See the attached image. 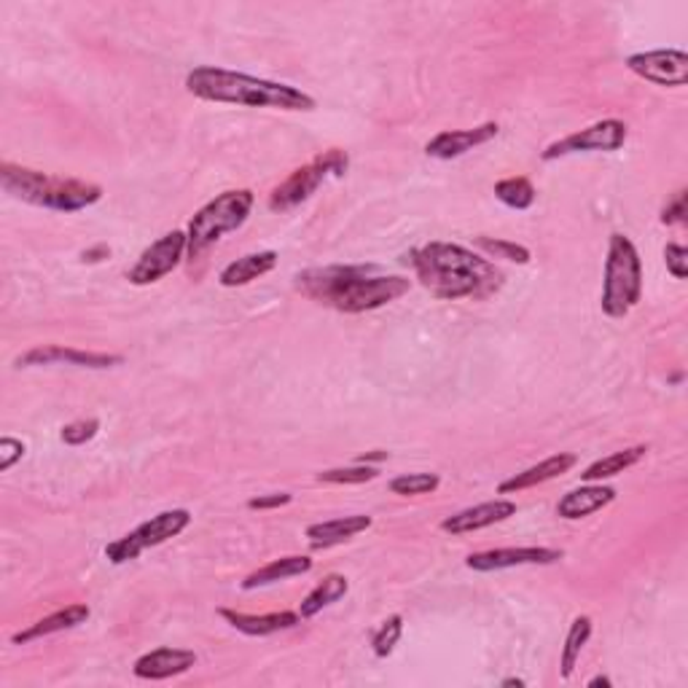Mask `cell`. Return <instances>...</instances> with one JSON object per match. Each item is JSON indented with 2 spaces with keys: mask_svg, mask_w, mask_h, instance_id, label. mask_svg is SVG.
Wrapping results in <instances>:
<instances>
[{
  "mask_svg": "<svg viewBox=\"0 0 688 688\" xmlns=\"http://www.w3.org/2000/svg\"><path fill=\"white\" fill-rule=\"evenodd\" d=\"M412 280L385 275L374 264H334L315 266L296 275V291L313 302L345 315H361L380 309L395 298L406 296Z\"/></svg>",
  "mask_w": 688,
  "mask_h": 688,
  "instance_id": "6da1fadb",
  "label": "cell"
},
{
  "mask_svg": "<svg viewBox=\"0 0 688 688\" xmlns=\"http://www.w3.org/2000/svg\"><path fill=\"white\" fill-rule=\"evenodd\" d=\"M406 261L419 285L444 302L487 298L503 288V272L490 259L455 242H428L406 255Z\"/></svg>",
  "mask_w": 688,
  "mask_h": 688,
  "instance_id": "7a4b0ae2",
  "label": "cell"
},
{
  "mask_svg": "<svg viewBox=\"0 0 688 688\" xmlns=\"http://www.w3.org/2000/svg\"><path fill=\"white\" fill-rule=\"evenodd\" d=\"M186 89L207 102H227L245 108H275V111H315V97L302 92L291 84L270 81V78L248 76L227 68L199 65L186 76Z\"/></svg>",
  "mask_w": 688,
  "mask_h": 688,
  "instance_id": "3957f363",
  "label": "cell"
},
{
  "mask_svg": "<svg viewBox=\"0 0 688 688\" xmlns=\"http://www.w3.org/2000/svg\"><path fill=\"white\" fill-rule=\"evenodd\" d=\"M0 186L14 199L54 212L87 210L102 199V186L89 184V181L48 175L11 162L0 164Z\"/></svg>",
  "mask_w": 688,
  "mask_h": 688,
  "instance_id": "277c9868",
  "label": "cell"
},
{
  "mask_svg": "<svg viewBox=\"0 0 688 688\" xmlns=\"http://www.w3.org/2000/svg\"><path fill=\"white\" fill-rule=\"evenodd\" d=\"M643 298V261L635 242L626 234H611L608 242L605 275H602L600 307L608 318L621 320L641 304Z\"/></svg>",
  "mask_w": 688,
  "mask_h": 688,
  "instance_id": "5b68a950",
  "label": "cell"
},
{
  "mask_svg": "<svg viewBox=\"0 0 688 688\" xmlns=\"http://www.w3.org/2000/svg\"><path fill=\"white\" fill-rule=\"evenodd\" d=\"M255 205V194L251 188H231V192L218 194L216 199H210L205 207H199L194 212V218L188 221L186 237H188V251L186 255L192 261L203 259V255L221 240L229 231H237L245 227V221L251 218V210Z\"/></svg>",
  "mask_w": 688,
  "mask_h": 688,
  "instance_id": "8992f818",
  "label": "cell"
},
{
  "mask_svg": "<svg viewBox=\"0 0 688 688\" xmlns=\"http://www.w3.org/2000/svg\"><path fill=\"white\" fill-rule=\"evenodd\" d=\"M347 167H350V156H347V151L342 149H331L326 151V154L315 156L313 162L296 167L283 184L272 188L270 210L275 212L294 210V207L307 203L326 178H342Z\"/></svg>",
  "mask_w": 688,
  "mask_h": 688,
  "instance_id": "52a82bcc",
  "label": "cell"
},
{
  "mask_svg": "<svg viewBox=\"0 0 688 688\" xmlns=\"http://www.w3.org/2000/svg\"><path fill=\"white\" fill-rule=\"evenodd\" d=\"M192 525V511L188 509H170L162 514L151 516L149 522L138 525L124 538L113 540L106 546V559L111 565H124L138 559L145 549H156V546L167 544L170 538H178L184 529Z\"/></svg>",
  "mask_w": 688,
  "mask_h": 688,
  "instance_id": "ba28073f",
  "label": "cell"
},
{
  "mask_svg": "<svg viewBox=\"0 0 688 688\" xmlns=\"http://www.w3.org/2000/svg\"><path fill=\"white\" fill-rule=\"evenodd\" d=\"M630 138V127L621 119H602L594 124L583 127V130L574 132V135H565L554 140L552 145H546V151L540 154L544 162L563 160L570 154H592V151H602V154H613Z\"/></svg>",
  "mask_w": 688,
  "mask_h": 688,
  "instance_id": "9c48e42d",
  "label": "cell"
},
{
  "mask_svg": "<svg viewBox=\"0 0 688 688\" xmlns=\"http://www.w3.org/2000/svg\"><path fill=\"white\" fill-rule=\"evenodd\" d=\"M188 251V237L186 231L173 229L167 234L160 237L156 242H151L143 253L138 255L135 264L127 272V280L132 285H154L162 277H167L170 272H175L184 261Z\"/></svg>",
  "mask_w": 688,
  "mask_h": 688,
  "instance_id": "30bf717a",
  "label": "cell"
},
{
  "mask_svg": "<svg viewBox=\"0 0 688 688\" xmlns=\"http://www.w3.org/2000/svg\"><path fill=\"white\" fill-rule=\"evenodd\" d=\"M626 68L643 81L656 87L680 89L688 78V54L680 48H656V52H641L626 57Z\"/></svg>",
  "mask_w": 688,
  "mask_h": 688,
  "instance_id": "8fae6325",
  "label": "cell"
},
{
  "mask_svg": "<svg viewBox=\"0 0 688 688\" xmlns=\"http://www.w3.org/2000/svg\"><path fill=\"white\" fill-rule=\"evenodd\" d=\"M54 363H65V367H78V369H113L124 363V356L78 350V347H65V345H39V347H33V350L24 352V356L17 358V367L20 369L54 367Z\"/></svg>",
  "mask_w": 688,
  "mask_h": 688,
  "instance_id": "7c38bea8",
  "label": "cell"
},
{
  "mask_svg": "<svg viewBox=\"0 0 688 688\" xmlns=\"http://www.w3.org/2000/svg\"><path fill=\"white\" fill-rule=\"evenodd\" d=\"M563 557V549H549V546H509V549L471 554L466 559V568L477 574H492V570L525 568V565H557Z\"/></svg>",
  "mask_w": 688,
  "mask_h": 688,
  "instance_id": "4fadbf2b",
  "label": "cell"
},
{
  "mask_svg": "<svg viewBox=\"0 0 688 688\" xmlns=\"http://www.w3.org/2000/svg\"><path fill=\"white\" fill-rule=\"evenodd\" d=\"M514 514H516L514 501H509V498H495V501L471 505V509H462L458 514L447 516V520L441 522V529L449 535L479 533V529L511 520Z\"/></svg>",
  "mask_w": 688,
  "mask_h": 688,
  "instance_id": "5bb4252c",
  "label": "cell"
},
{
  "mask_svg": "<svg viewBox=\"0 0 688 688\" xmlns=\"http://www.w3.org/2000/svg\"><path fill=\"white\" fill-rule=\"evenodd\" d=\"M501 127L495 121H484V124L473 127V130H447L438 132L434 140H428L425 145V154L434 156V160H458V156L468 154V151L479 149V145L490 143V140L498 138Z\"/></svg>",
  "mask_w": 688,
  "mask_h": 688,
  "instance_id": "9a60e30c",
  "label": "cell"
},
{
  "mask_svg": "<svg viewBox=\"0 0 688 688\" xmlns=\"http://www.w3.org/2000/svg\"><path fill=\"white\" fill-rule=\"evenodd\" d=\"M197 665V654L188 648H173V645H162V648L149 651L135 662V675L140 680H170L178 678Z\"/></svg>",
  "mask_w": 688,
  "mask_h": 688,
  "instance_id": "2e32d148",
  "label": "cell"
},
{
  "mask_svg": "<svg viewBox=\"0 0 688 688\" xmlns=\"http://www.w3.org/2000/svg\"><path fill=\"white\" fill-rule=\"evenodd\" d=\"M576 462H578V458L570 452L552 455V458L540 460L538 466H529L522 473H514V477L501 482V487H498V495H514V492H525V490H533V487H538V484L552 482V479H559L563 473H568L570 468H576Z\"/></svg>",
  "mask_w": 688,
  "mask_h": 688,
  "instance_id": "e0dca14e",
  "label": "cell"
},
{
  "mask_svg": "<svg viewBox=\"0 0 688 688\" xmlns=\"http://www.w3.org/2000/svg\"><path fill=\"white\" fill-rule=\"evenodd\" d=\"M221 619H227L237 632L248 637H270L277 635V632L294 630L298 626V611H275V613H261V616H253V613H240L231 611V608H221Z\"/></svg>",
  "mask_w": 688,
  "mask_h": 688,
  "instance_id": "ac0fdd59",
  "label": "cell"
},
{
  "mask_svg": "<svg viewBox=\"0 0 688 688\" xmlns=\"http://www.w3.org/2000/svg\"><path fill=\"white\" fill-rule=\"evenodd\" d=\"M613 501H616V490H613V487L587 482V484L576 487V490L565 492V495L559 498L557 514L563 516V520L576 522V520H583V516L594 514V511H602Z\"/></svg>",
  "mask_w": 688,
  "mask_h": 688,
  "instance_id": "d6986e66",
  "label": "cell"
},
{
  "mask_svg": "<svg viewBox=\"0 0 688 688\" xmlns=\"http://www.w3.org/2000/svg\"><path fill=\"white\" fill-rule=\"evenodd\" d=\"M89 616H92V608H89L87 602H73V605H65L63 611H54V613H48V616L39 619L35 624H30L28 630L17 632V635L11 637V643L28 645L33 641H41V637L57 635V632L73 630V626H78V624H87Z\"/></svg>",
  "mask_w": 688,
  "mask_h": 688,
  "instance_id": "ffe728a7",
  "label": "cell"
},
{
  "mask_svg": "<svg viewBox=\"0 0 688 688\" xmlns=\"http://www.w3.org/2000/svg\"><path fill=\"white\" fill-rule=\"evenodd\" d=\"M374 525L369 514H352V516H339V520L328 522H315L307 527V538L313 549H331V546L345 544V540L356 538V535L367 533Z\"/></svg>",
  "mask_w": 688,
  "mask_h": 688,
  "instance_id": "44dd1931",
  "label": "cell"
},
{
  "mask_svg": "<svg viewBox=\"0 0 688 688\" xmlns=\"http://www.w3.org/2000/svg\"><path fill=\"white\" fill-rule=\"evenodd\" d=\"M277 266V253L275 251H259V253H248L242 259L231 261L221 270L218 275V283L223 288H242V285H251L253 280L270 275Z\"/></svg>",
  "mask_w": 688,
  "mask_h": 688,
  "instance_id": "7402d4cb",
  "label": "cell"
},
{
  "mask_svg": "<svg viewBox=\"0 0 688 688\" xmlns=\"http://www.w3.org/2000/svg\"><path fill=\"white\" fill-rule=\"evenodd\" d=\"M313 568H315V563L307 557V554H288V557L272 559L270 565H264V568L253 570L251 576L242 578V589H248V592H251V589L270 587V583L285 581V578L307 576Z\"/></svg>",
  "mask_w": 688,
  "mask_h": 688,
  "instance_id": "603a6c76",
  "label": "cell"
},
{
  "mask_svg": "<svg viewBox=\"0 0 688 688\" xmlns=\"http://www.w3.org/2000/svg\"><path fill=\"white\" fill-rule=\"evenodd\" d=\"M347 592H350V581H347L342 574H328L313 592L304 597L302 605H298V616L302 619L318 616L323 608L339 602Z\"/></svg>",
  "mask_w": 688,
  "mask_h": 688,
  "instance_id": "cb8c5ba5",
  "label": "cell"
},
{
  "mask_svg": "<svg viewBox=\"0 0 688 688\" xmlns=\"http://www.w3.org/2000/svg\"><path fill=\"white\" fill-rule=\"evenodd\" d=\"M645 452H648V447H645V444H637V447L608 455V458L592 462V466L581 473V482H605V479L619 477V473L630 471L632 466H637V462L645 458Z\"/></svg>",
  "mask_w": 688,
  "mask_h": 688,
  "instance_id": "d4e9b609",
  "label": "cell"
},
{
  "mask_svg": "<svg viewBox=\"0 0 688 688\" xmlns=\"http://www.w3.org/2000/svg\"><path fill=\"white\" fill-rule=\"evenodd\" d=\"M592 632H594V624L589 616H578L574 619V624H570L568 637H565V645H563V656H559V675H563L565 680L574 678L578 659H581V654H583V648H587Z\"/></svg>",
  "mask_w": 688,
  "mask_h": 688,
  "instance_id": "484cf974",
  "label": "cell"
},
{
  "mask_svg": "<svg viewBox=\"0 0 688 688\" xmlns=\"http://www.w3.org/2000/svg\"><path fill=\"white\" fill-rule=\"evenodd\" d=\"M495 197L501 199L511 210H529L535 205V186L529 178L514 175V178H503L495 184Z\"/></svg>",
  "mask_w": 688,
  "mask_h": 688,
  "instance_id": "4316f807",
  "label": "cell"
},
{
  "mask_svg": "<svg viewBox=\"0 0 688 688\" xmlns=\"http://www.w3.org/2000/svg\"><path fill=\"white\" fill-rule=\"evenodd\" d=\"M391 492L401 498H417V495H430L441 487V477L438 473H401V477L391 479Z\"/></svg>",
  "mask_w": 688,
  "mask_h": 688,
  "instance_id": "83f0119b",
  "label": "cell"
},
{
  "mask_svg": "<svg viewBox=\"0 0 688 688\" xmlns=\"http://www.w3.org/2000/svg\"><path fill=\"white\" fill-rule=\"evenodd\" d=\"M380 477L374 466H363V462H356V466H345V468H328V471L318 473L320 484H367L374 482Z\"/></svg>",
  "mask_w": 688,
  "mask_h": 688,
  "instance_id": "f1b7e54d",
  "label": "cell"
},
{
  "mask_svg": "<svg viewBox=\"0 0 688 688\" xmlns=\"http://www.w3.org/2000/svg\"><path fill=\"white\" fill-rule=\"evenodd\" d=\"M401 635H404V616L401 613H393L391 619L382 621V626L371 637V651H374L376 659H387L398 645Z\"/></svg>",
  "mask_w": 688,
  "mask_h": 688,
  "instance_id": "f546056e",
  "label": "cell"
},
{
  "mask_svg": "<svg viewBox=\"0 0 688 688\" xmlns=\"http://www.w3.org/2000/svg\"><path fill=\"white\" fill-rule=\"evenodd\" d=\"M477 245L482 248L487 255H495V259L514 261V264H529V259H533L529 248L520 245V242H511V240H492V237H477Z\"/></svg>",
  "mask_w": 688,
  "mask_h": 688,
  "instance_id": "4dcf8cb0",
  "label": "cell"
},
{
  "mask_svg": "<svg viewBox=\"0 0 688 688\" xmlns=\"http://www.w3.org/2000/svg\"><path fill=\"white\" fill-rule=\"evenodd\" d=\"M97 434H100V419L89 417V419H76V423L65 425L59 438H63L68 447H84V444L92 441Z\"/></svg>",
  "mask_w": 688,
  "mask_h": 688,
  "instance_id": "1f68e13d",
  "label": "cell"
},
{
  "mask_svg": "<svg viewBox=\"0 0 688 688\" xmlns=\"http://www.w3.org/2000/svg\"><path fill=\"white\" fill-rule=\"evenodd\" d=\"M665 264H667V272L675 280L688 277V251L684 245H680V242H667Z\"/></svg>",
  "mask_w": 688,
  "mask_h": 688,
  "instance_id": "d6a6232c",
  "label": "cell"
},
{
  "mask_svg": "<svg viewBox=\"0 0 688 688\" xmlns=\"http://www.w3.org/2000/svg\"><path fill=\"white\" fill-rule=\"evenodd\" d=\"M24 455H28V447H24V441H20V438H11V436H3L0 438V471H11V468L20 462Z\"/></svg>",
  "mask_w": 688,
  "mask_h": 688,
  "instance_id": "836d02e7",
  "label": "cell"
},
{
  "mask_svg": "<svg viewBox=\"0 0 688 688\" xmlns=\"http://www.w3.org/2000/svg\"><path fill=\"white\" fill-rule=\"evenodd\" d=\"M686 203H688V194H686V188H680L678 194H675L673 199H669V203L662 207V216H659V221L665 223V227H675V223H684L686 221Z\"/></svg>",
  "mask_w": 688,
  "mask_h": 688,
  "instance_id": "e575fe53",
  "label": "cell"
},
{
  "mask_svg": "<svg viewBox=\"0 0 688 688\" xmlns=\"http://www.w3.org/2000/svg\"><path fill=\"white\" fill-rule=\"evenodd\" d=\"M294 503V495L291 492H272V495H259L248 501V509L251 511H272V509H283V505Z\"/></svg>",
  "mask_w": 688,
  "mask_h": 688,
  "instance_id": "d590c367",
  "label": "cell"
},
{
  "mask_svg": "<svg viewBox=\"0 0 688 688\" xmlns=\"http://www.w3.org/2000/svg\"><path fill=\"white\" fill-rule=\"evenodd\" d=\"M108 255H111V248H108V245H97V248H89V251H84V253H81V259L87 261V264H97V261L108 259Z\"/></svg>",
  "mask_w": 688,
  "mask_h": 688,
  "instance_id": "8d00e7d4",
  "label": "cell"
},
{
  "mask_svg": "<svg viewBox=\"0 0 688 688\" xmlns=\"http://www.w3.org/2000/svg\"><path fill=\"white\" fill-rule=\"evenodd\" d=\"M387 458H391V452H382V449H374V452H363L361 458H358L356 462H363V466H371V462H385Z\"/></svg>",
  "mask_w": 688,
  "mask_h": 688,
  "instance_id": "74e56055",
  "label": "cell"
},
{
  "mask_svg": "<svg viewBox=\"0 0 688 688\" xmlns=\"http://www.w3.org/2000/svg\"><path fill=\"white\" fill-rule=\"evenodd\" d=\"M587 686H589V688H600V686H602V688H611L613 684H611V678H608V675H597V678L589 680Z\"/></svg>",
  "mask_w": 688,
  "mask_h": 688,
  "instance_id": "f35d334b",
  "label": "cell"
},
{
  "mask_svg": "<svg viewBox=\"0 0 688 688\" xmlns=\"http://www.w3.org/2000/svg\"><path fill=\"white\" fill-rule=\"evenodd\" d=\"M501 686L503 688H511V686H516V688H525L527 684L522 678H505V680H501Z\"/></svg>",
  "mask_w": 688,
  "mask_h": 688,
  "instance_id": "ab89813d",
  "label": "cell"
}]
</instances>
